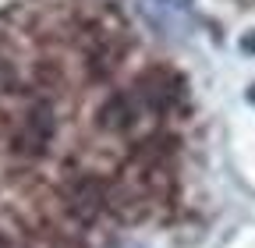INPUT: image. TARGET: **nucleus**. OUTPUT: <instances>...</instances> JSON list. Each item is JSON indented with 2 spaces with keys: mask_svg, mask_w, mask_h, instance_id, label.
<instances>
[{
  "mask_svg": "<svg viewBox=\"0 0 255 248\" xmlns=\"http://www.w3.org/2000/svg\"><path fill=\"white\" fill-rule=\"evenodd\" d=\"M184 96V85L177 82V75L170 71H149L138 78V89H135V100L142 110H152V114H167L177 107V100Z\"/></svg>",
  "mask_w": 255,
  "mask_h": 248,
  "instance_id": "obj_2",
  "label": "nucleus"
},
{
  "mask_svg": "<svg viewBox=\"0 0 255 248\" xmlns=\"http://www.w3.org/2000/svg\"><path fill=\"white\" fill-rule=\"evenodd\" d=\"M64 202H68V213L82 224H92L96 216L103 213L107 206V188L96 177L82 174V177H71L68 188H64Z\"/></svg>",
  "mask_w": 255,
  "mask_h": 248,
  "instance_id": "obj_3",
  "label": "nucleus"
},
{
  "mask_svg": "<svg viewBox=\"0 0 255 248\" xmlns=\"http://www.w3.org/2000/svg\"><path fill=\"white\" fill-rule=\"evenodd\" d=\"M138 110H142V107H138L135 96L117 92V96H110V100L100 107V114H96V117H100V124H103L107 131H128V128L138 121Z\"/></svg>",
  "mask_w": 255,
  "mask_h": 248,
  "instance_id": "obj_4",
  "label": "nucleus"
},
{
  "mask_svg": "<svg viewBox=\"0 0 255 248\" xmlns=\"http://www.w3.org/2000/svg\"><path fill=\"white\" fill-rule=\"evenodd\" d=\"M0 248H11V241H7L4 234H0Z\"/></svg>",
  "mask_w": 255,
  "mask_h": 248,
  "instance_id": "obj_7",
  "label": "nucleus"
},
{
  "mask_svg": "<svg viewBox=\"0 0 255 248\" xmlns=\"http://www.w3.org/2000/svg\"><path fill=\"white\" fill-rule=\"evenodd\" d=\"M241 50H245V53H255V32H248V39L241 43Z\"/></svg>",
  "mask_w": 255,
  "mask_h": 248,
  "instance_id": "obj_6",
  "label": "nucleus"
},
{
  "mask_svg": "<svg viewBox=\"0 0 255 248\" xmlns=\"http://www.w3.org/2000/svg\"><path fill=\"white\" fill-rule=\"evenodd\" d=\"M11 89H18V68L0 57V92H11Z\"/></svg>",
  "mask_w": 255,
  "mask_h": 248,
  "instance_id": "obj_5",
  "label": "nucleus"
},
{
  "mask_svg": "<svg viewBox=\"0 0 255 248\" xmlns=\"http://www.w3.org/2000/svg\"><path fill=\"white\" fill-rule=\"evenodd\" d=\"M53 131H57L53 107H50L46 100H39V103H32V107L25 110L21 124H18V128H14V135H11V145H14V152H18V156H25V160H36V156H43V152L50 149Z\"/></svg>",
  "mask_w": 255,
  "mask_h": 248,
  "instance_id": "obj_1",
  "label": "nucleus"
}]
</instances>
